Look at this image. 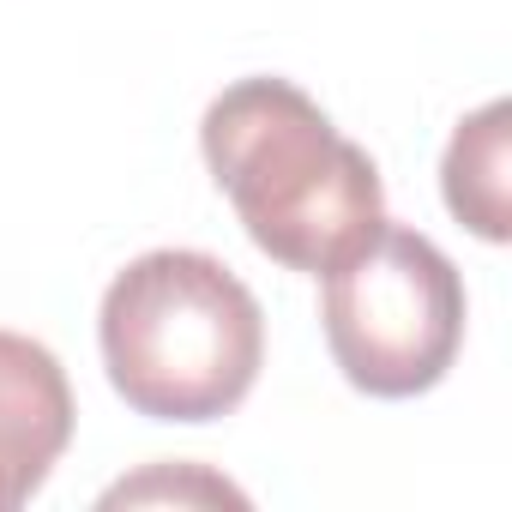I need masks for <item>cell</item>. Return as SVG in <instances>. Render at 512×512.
Masks as SVG:
<instances>
[{"label": "cell", "instance_id": "cell-1", "mask_svg": "<svg viewBox=\"0 0 512 512\" xmlns=\"http://www.w3.org/2000/svg\"><path fill=\"white\" fill-rule=\"evenodd\" d=\"M199 151L247 241L290 272H332L386 223L374 157L290 79H235L211 97Z\"/></svg>", "mask_w": 512, "mask_h": 512}, {"label": "cell", "instance_id": "cell-2", "mask_svg": "<svg viewBox=\"0 0 512 512\" xmlns=\"http://www.w3.org/2000/svg\"><path fill=\"white\" fill-rule=\"evenodd\" d=\"M97 344L133 416L217 422L260 380L266 314L217 253L157 247L103 290Z\"/></svg>", "mask_w": 512, "mask_h": 512}, {"label": "cell", "instance_id": "cell-3", "mask_svg": "<svg viewBox=\"0 0 512 512\" xmlns=\"http://www.w3.org/2000/svg\"><path fill=\"white\" fill-rule=\"evenodd\" d=\"M320 278L326 344L356 392L422 398L446 380L464 344V278L422 229L380 223Z\"/></svg>", "mask_w": 512, "mask_h": 512}, {"label": "cell", "instance_id": "cell-4", "mask_svg": "<svg viewBox=\"0 0 512 512\" xmlns=\"http://www.w3.org/2000/svg\"><path fill=\"white\" fill-rule=\"evenodd\" d=\"M73 386L49 344L0 332V512L25 506L73 446Z\"/></svg>", "mask_w": 512, "mask_h": 512}, {"label": "cell", "instance_id": "cell-5", "mask_svg": "<svg viewBox=\"0 0 512 512\" xmlns=\"http://www.w3.org/2000/svg\"><path fill=\"white\" fill-rule=\"evenodd\" d=\"M506 121H512L506 103H488V109L464 115L452 145H446V163H440L446 211L464 229H476L482 241L512 235V223H506Z\"/></svg>", "mask_w": 512, "mask_h": 512}, {"label": "cell", "instance_id": "cell-6", "mask_svg": "<svg viewBox=\"0 0 512 512\" xmlns=\"http://www.w3.org/2000/svg\"><path fill=\"white\" fill-rule=\"evenodd\" d=\"M247 500L241 488H229V482H217V476H205V470H193V464H181V470H169V464H157V470H145V476H133V482H121V488H109L103 494V506H121V500Z\"/></svg>", "mask_w": 512, "mask_h": 512}]
</instances>
